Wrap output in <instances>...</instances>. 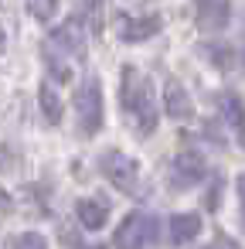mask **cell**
Wrapping results in <instances>:
<instances>
[{"instance_id":"52a82bcc","label":"cell","mask_w":245,"mask_h":249,"mask_svg":"<svg viewBox=\"0 0 245 249\" xmlns=\"http://www.w3.org/2000/svg\"><path fill=\"white\" fill-rule=\"evenodd\" d=\"M160 18L157 14H147V18H116V35L123 38V41H147V38H153L157 31H160Z\"/></svg>"},{"instance_id":"e0dca14e","label":"cell","mask_w":245,"mask_h":249,"mask_svg":"<svg viewBox=\"0 0 245 249\" xmlns=\"http://www.w3.org/2000/svg\"><path fill=\"white\" fill-rule=\"evenodd\" d=\"M201 52H204V55H208V58L214 62V65H221V69H228V65L235 62V55H231V48H225V45H214V48H211V45H204Z\"/></svg>"},{"instance_id":"2e32d148","label":"cell","mask_w":245,"mask_h":249,"mask_svg":"<svg viewBox=\"0 0 245 249\" xmlns=\"http://www.w3.org/2000/svg\"><path fill=\"white\" fill-rule=\"evenodd\" d=\"M11 249H48V242L38 232H21V235L11 239Z\"/></svg>"},{"instance_id":"4fadbf2b","label":"cell","mask_w":245,"mask_h":249,"mask_svg":"<svg viewBox=\"0 0 245 249\" xmlns=\"http://www.w3.org/2000/svg\"><path fill=\"white\" fill-rule=\"evenodd\" d=\"M75 18L92 31V35H99L102 31V0H75Z\"/></svg>"},{"instance_id":"ba28073f","label":"cell","mask_w":245,"mask_h":249,"mask_svg":"<svg viewBox=\"0 0 245 249\" xmlns=\"http://www.w3.org/2000/svg\"><path fill=\"white\" fill-rule=\"evenodd\" d=\"M218 113H221V120L228 123L231 137L245 147V106H242V99H238L235 92H221V96H218Z\"/></svg>"},{"instance_id":"5bb4252c","label":"cell","mask_w":245,"mask_h":249,"mask_svg":"<svg viewBox=\"0 0 245 249\" xmlns=\"http://www.w3.org/2000/svg\"><path fill=\"white\" fill-rule=\"evenodd\" d=\"M41 113H45L48 123H62V99H58V92L48 82L41 86Z\"/></svg>"},{"instance_id":"6da1fadb","label":"cell","mask_w":245,"mask_h":249,"mask_svg":"<svg viewBox=\"0 0 245 249\" xmlns=\"http://www.w3.org/2000/svg\"><path fill=\"white\" fill-rule=\"evenodd\" d=\"M119 96H123V109H126V116L133 120L136 133H140V137H150V133L157 130L160 103H157V92H153V86L143 79V72H140V69L123 65Z\"/></svg>"},{"instance_id":"5b68a950","label":"cell","mask_w":245,"mask_h":249,"mask_svg":"<svg viewBox=\"0 0 245 249\" xmlns=\"http://www.w3.org/2000/svg\"><path fill=\"white\" fill-rule=\"evenodd\" d=\"M48 48H55V55H68V58H85V24L79 18H68L65 24H58L51 31Z\"/></svg>"},{"instance_id":"d6986e66","label":"cell","mask_w":245,"mask_h":249,"mask_svg":"<svg viewBox=\"0 0 245 249\" xmlns=\"http://www.w3.org/2000/svg\"><path fill=\"white\" fill-rule=\"evenodd\" d=\"M238 201H242V215H245V174L238 178Z\"/></svg>"},{"instance_id":"8992f818","label":"cell","mask_w":245,"mask_h":249,"mask_svg":"<svg viewBox=\"0 0 245 249\" xmlns=\"http://www.w3.org/2000/svg\"><path fill=\"white\" fill-rule=\"evenodd\" d=\"M204 174H208V167H204V160L197 154H177L170 160V188L174 191H184V188L201 184Z\"/></svg>"},{"instance_id":"30bf717a","label":"cell","mask_w":245,"mask_h":249,"mask_svg":"<svg viewBox=\"0 0 245 249\" xmlns=\"http://www.w3.org/2000/svg\"><path fill=\"white\" fill-rule=\"evenodd\" d=\"M163 109L174 120H191L194 116V103H191L187 89L177 79H167V86H163Z\"/></svg>"},{"instance_id":"277c9868","label":"cell","mask_w":245,"mask_h":249,"mask_svg":"<svg viewBox=\"0 0 245 249\" xmlns=\"http://www.w3.org/2000/svg\"><path fill=\"white\" fill-rule=\"evenodd\" d=\"M157 232V222L147 215V212H130L119 229L113 232V246L116 249H147V242L153 239Z\"/></svg>"},{"instance_id":"7c38bea8","label":"cell","mask_w":245,"mask_h":249,"mask_svg":"<svg viewBox=\"0 0 245 249\" xmlns=\"http://www.w3.org/2000/svg\"><path fill=\"white\" fill-rule=\"evenodd\" d=\"M75 215H79V222H82L89 232H99V229L106 225V218H109V205L99 201V198H82V201L75 205Z\"/></svg>"},{"instance_id":"7a4b0ae2","label":"cell","mask_w":245,"mask_h":249,"mask_svg":"<svg viewBox=\"0 0 245 249\" xmlns=\"http://www.w3.org/2000/svg\"><path fill=\"white\" fill-rule=\"evenodd\" d=\"M75 120L82 137H96L102 130V86L96 75H89L75 92Z\"/></svg>"},{"instance_id":"9c48e42d","label":"cell","mask_w":245,"mask_h":249,"mask_svg":"<svg viewBox=\"0 0 245 249\" xmlns=\"http://www.w3.org/2000/svg\"><path fill=\"white\" fill-rule=\"evenodd\" d=\"M197 4V28L201 31H221L231 18L228 0H194Z\"/></svg>"},{"instance_id":"9a60e30c","label":"cell","mask_w":245,"mask_h":249,"mask_svg":"<svg viewBox=\"0 0 245 249\" xmlns=\"http://www.w3.org/2000/svg\"><path fill=\"white\" fill-rule=\"evenodd\" d=\"M28 11L38 21H51L58 14V0H28Z\"/></svg>"},{"instance_id":"3957f363","label":"cell","mask_w":245,"mask_h":249,"mask_svg":"<svg viewBox=\"0 0 245 249\" xmlns=\"http://www.w3.org/2000/svg\"><path fill=\"white\" fill-rule=\"evenodd\" d=\"M99 160H102V174H106V181H109L113 188H119L123 195H133V191H136V184H140V164H136L130 154H123V150H106Z\"/></svg>"},{"instance_id":"ffe728a7","label":"cell","mask_w":245,"mask_h":249,"mask_svg":"<svg viewBox=\"0 0 245 249\" xmlns=\"http://www.w3.org/2000/svg\"><path fill=\"white\" fill-rule=\"evenodd\" d=\"M4 52H7V35L0 31V55H4Z\"/></svg>"},{"instance_id":"ac0fdd59","label":"cell","mask_w":245,"mask_h":249,"mask_svg":"<svg viewBox=\"0 0 245 249\" xmlns=\"http://www.w3.org/2000/svg\"><path fill=\"white\" fill-rule=\"evenodd\" d=\"M204 249H242L235 239H228V235H214L211 239V246H204Z\"/></svg>"},{"instance_id":"8fae6325","label":"cell","mask_w":245,"mask_h":249,"mask_svg":"<svg viewBox=\"0 0 245 249\" xmlns=\"http://www.w3.org/2000/svg\"><path fill=\"white\" fill-rule=\"evenodd\" d=\"M201 235V215L197 212H177L170 215V242L174 246H187Z\"/></svg>"}]
</instances>
